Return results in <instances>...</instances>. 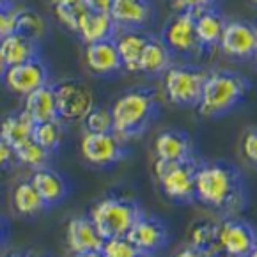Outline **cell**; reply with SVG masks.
I'll list each match as a JSON object with an SVG mask.
<instances>
[{"label": "cell", "instance_id": "obj_1", "mask_svg": "<svg viewBox=\"0 0 257 257\" xmlns=\"http://www.w3.org/2000/svg\"><path fill=\"white\" fill-rule=\"evenodd\" d=\"M195 199L225 218L234 216L246 206L245 183L229 163H201L195 174Z\"/></svg>", "mask_w": 257, "mask_h": 257}, {"label": "cell", "instance_id": "obj_2", "mask_svg": "<svg viewBox=\"0 0 257 257\" xmlns=\"http://www.w3.org/2000/svg\"><path fill=\"white\" fill-rule=\"evenodd\" d=\"M156 96L149 89H132L112 105L113 133L128 140L144 132L156 115Z\"/></svg>", "mask_w": 257, "mask_h": 257}, {"label": "cell", "instance_id": "obj_3", "mask_svg": "<svg viewBox=\"0 0 257 257\" xmlns=\"http://www.w3.org/2000/svg\"><path fill=\"white\" fill-rule=\"evenodd\" d=\"M248 91V82L238 73L215 71L208 73L197 112L202 117H220L231 112Z\"/></svg>", "mask_w": 257, "mask_h": 257}, {"label": "cell", "instance_id": "obj_4", "mask_svg": "<svg viewBox=\"0 0 257 257\" xmlns=\"http://www.w3.org/2000/svg\"><path fill=\"white\" fill-rule=\"evenodd\" d=\"M142 215L139 204L124 197H105L91 208V220L103 239L124 238Z\"/></svg>", "mask_w": 257, "mask_h": 257}, {"label": "cell", "instance_id": "obj_5", "mask_svg": "<svg viewBox=\"0 0 257 257\" xmlns=\"http://www.w3.org/2000/svg\"><path fill=\"white\" fill-rule=\"evenodd\" d=\"M199 163L195 160L163 162L155 160V176L163 195L172 202H192L195 199V174Z\"/></svg>", "mask_w": 257, "mask_h": 257}, {"label": "cell", "instance_id": "obj_6", "mask_svg": "<svg viewBox=\"0 0 257 257\" xmlns=\"http://www.w3.org/2000/svg\"><path fill=\"white\" fill-rule=\"evenodd\" d=\"M208 73L188 64L170 66L163 73V89L170 103L178 106H197Z\"/></svg>", "mask_w": 257, "mask_h": 257}, {"label": "cell", "instance_id": "obj_7", "mask_svg": "<svg viewBox=\"0 0 257 257\" xmlns=\"http://www.w3.org/2000/svg\"><path fill=\"white\" fill-rule=\"evenodd\" d=\"M57 99V115L66 122H83L89 112L96 106L92 89L82 80L69 78L53 85Z\"/></svg>", "mask_w": 257, "mask_h": 257}, {"label": "cell", "instance_id": "obj_8", "mask_svg": "<svg viewBox=\"0 0 257 257\" xmlns=\"http://www.w3.org/2000/svg\"><path fill=\"white\" fill-rule=\"evenodd\" d=\"M83 160L94 167L115 165L124 158V140L113 132L92 133L85 132L80 142Z\"/></svg>", "mask_w": 257, "mask_h": 257}, {"label": "cell", "instance_id": "obj_9", "mask_svg": "<svg viewBox=\"0 0 257 257\" xmlns=\"http://www.w3.org/2000/svg\"><path fill=\"white\" fill-rule=\"evenodd\" d=\"M162 39L174 55H193L202 50L195 31V15L192 11L176 13L163 27Z\"/></svg>", "mask_w": 257, "mask_h": 257}, {"label": "cell", "instance_id": "obj_10", "mask_svg": "<svg viewBox=\"0 0 257 257\" xmlns=\"http://www.w3.org/2000/svg\"><path fill=\"white\" fill-rule=\"evenodd\" d=\"M2 80L13 94L25 98L32 91L50 83V69L41 57H34V59L22 62V64L9 66Z\"/></svg>", "mask_w": 257, "mask_h": 257}, {"label": "cell", "instance_id": "obj_11", "mask_svg": "<svg viewBox=\"0 0 257 257\" xmlns=\"http://www.w3.org/2000/svg\"><path fill=\"white\" fill-rule=\"evenodd\" d=\"M257 245V232L250 223L227 216L218 222V252L234 257H248Z\"/></svg>", "mask_w": 257, "mask_h": 257}, {"label": "cell", "instance_id": "obj_12", "mask_svg": "<svg viewBox=\"0 0 257 257\" xmlns=\"http://www.w3.org/2000/svg\"><path fill=\"white\" fill-rule=\"evenodd\" d=\"M128 241L135 246L137 250L144 253L146 257L160 252L167 245L169 239V231L163 222H160L155 216L142 215L137 218V222L132 225V229L126 234Z\"/></svg>", "mask_w": 257, "mask_h": 257}, {"label": "cell", "instance_id": "obj_13", "mask_svg": "<svg viewBox=\"0 0 257 257\" xmlns=\"http://www.w3.org/2000/svg\"><path fill=\"white\" fill-rule=\"evenodd\" d=\"M220 50L229 57H253L257 48V27L248 22H227L218 43Z\"/></svg>", "mask_w": 257, "mask_h": 257}, {"label": "cell", "instance_id": "obj_14", "mask_svg": "<svg viewBox=\"0 0 257 257\" xmlns=\"http://www.w3.org/2000/svg\"><path fill=\"white\" fill-rule=\"evenodd\" d=\"M83 57H85V64H87L89 71L98 76H112L122 69L121 55H119L113 38L89 43L85 46Z\"/></svg>", "mask_w": 257, "mask_h": 257}, {"label": "cell", "instance_id": "obj_15", "mask_svg": "<svg viewBox=\"0 0 257 257\" xmlns=\"http://www.w3.org/2000/svg\"><path fill=\"white\" fill-rule=\"evenodd\" d=\"M66 241L73 253L101 252L103 236L92 223L91 216H73L66 227Z\"/></svg>", "mask_w": 257, "mask_h": 257}, {"label": "cell", "instance_id": "obj_16", "mask_svg": "<svg viewBox=\"0 0 257 257\" xmlns=\"http://www.w3.org/2000/svg\"><path fill=\"white\" fill-rule=\"evenodd\" d=\"M110 16L117 31L142 29L153 18V6L149 0H113Z\"/></svg>", "mask_w": 257, "mask_h": 257}, {"label": "cell", "instance_id": "obj_17", "mask_svg": "<svg viewBox=\"0 0 257 257\" xmlns=\"http://www.w3.org/2000/svg\"><path fill=\"white\" fill-rule=\"evenodd\" d=\"M155 156L163 162H185L193 158L192 139L179 130H165L155 139Z\"/></svg>", "mask_w": 257, "mask_h": 257}, {"label": "cell", "instance_id": "obj_18", "mask_svg": "<svg viewBox=\"0 0 257 257\" xmlns=\"http://www.w3.org/2000/svg\"><path fill=\"white\" fill-rule=\"evenodd\" d=\"M151 36L146 34L142 29H130V31H117L113 36V41L117 45L119 55H121L122 69L130 73H139L140 57L144 52Z\"/></svg>", "mask_w": 257, "mask_h": 257}, {"label": "cell", "instance_id": "obj_19", "mask_svg": "<svg viewBox=\"0 0 257 257\" xmlns=\"http://www.w3.org/2000/svg\"><path fill=\"white\" fill-rule=\"evenodd\" d=\"M0 57L8 68L31 61L34 57H39V41L15 31L0 39Z\"/></svg>", "mask_w": 257, "mask_h": 257}, {"label": "cell", "instance_id": "obj_20", "mask_svg": "<svg viewBox=\"0 0 257 257\" xmlns=\"http://www.w3.org/2000/svg\"><path fill=\"white\" fill-rule=\"evenodd\" d=\"M76 34L82 38L85 45L103 39H112L117 34V27L113 23L110 13H96V11H85L80 18Z\"/></svg>", "mask_w": 257, "mask_h": 257}, {"label": "cell", "instance_id": "obj_21", "mask_svg": "<svg viewBox=\"0 0 257 257\" xmlns=\"http://www.w3.org/2000/svg\"><path fill=\"white\" fill-rule=\"evenodd\" d=\"M31 183L38 190V193L41 195V199L45 201L46 206H55L59 202H62L69 190L66 179L57 170L48 169V167L34 170Z\"/></svg>", "mask_w": 257, "mask_h": 257}, {"label": "cell", "instance_id": "obj_22", "mask_svg": "<svg viewBox=\"0 0 257 257\" xmlns=\"http://www.w3.org/2000/svg\"><path fill=\"white\" fill-rule=\"evenodd\" d=\"M23 110L34 122H45L50 119H57V99L55 89L52 83L32 91L23 98Z\"/></svg>", "mask_w": 257, "mask_h": 257}, {"label": "cell", "instance_id": "obj_23", "mask_svg": "<svg viewBox=\"0 0 257 257\" xmlns=\"http://www.w3.org/2000/svg\"><path fill=\"white\" fill-rule=\"evenodd\" d=\"M172 57H174V53L170 52L169 46L163 43V39L151 36L144 52H142V57H140L139 73H144L149 76L163 75L172 66Z\"/></svg>", "mask_w": 257, "mask_h": 257}, {"label": "cell", "instance_id": "obj_24", "mask_svg": "<svg viewBox=\"0 0 257 257\" xmlns=\"http://www.w3.org/2000/svg\"><path fill=\"white\" fill-rule=\"evenodd\" d=\"M34 124L36 122L27 115L25 110L11 113L0 122V139L8 146H11V149L15 151L16 148H20L27 140L32 139Z\"/></svg>", "mask_w": 257, "mask_h": 257}, {"label": "cell", "instance_id": "obj_25", "mask_svg": "<svg viewBox=\"0 0 257 257\" xmlns=\"http://www.w3.org/2000/svg\"><path fill=\"white\" fill-rule=\"evenodd\" d=\"M195 31L197 38L201 41L202 48H213V46H218L220 38H222V32L225 29V20L220 13H216L213 8L201 9V11H195Z\"/></svg>", "mask_w": 257, "mask_h": 257}, {"label": "cell", "instance_id": "obj_26", "mask_svg": "<svg viewBox=\"0 0 257 257\" xmlns=\"http://www.w3.org/2000/svg\"><path fill=\"white\" fill-rule=\"evenodd\" d=\"M13 208L22 216H34L41 213L46 204L31 181H22L13 192Z\"/></svg>", "mask_w": 257, "mask_h": 257}, {"label": "cell", "instance_id": "obj_27", "mask_svg": "<svg viewBox=\"0 0 257 257\" xmlns=\"http://www.w3.org/2000/svg\"><path fill=\"white\" fill-rule=\"evenodd\" d=\"M190 246L215 257L218 252V223L201 220L190 229Z\"/></svg>", "mask_w": 257, "mask_h": 257}, {"label": "cell", "instance_id": "obj_28", "mask_svg": "<svg viewBox=\"0 0 257 257\" xmlns=\"http://www.w3.org/2000/svg\"><path fill=\"white\" fill-rule=\"evenodd\" d=\"M15 22H16V31L23 32L29 38L41 41L46 36L48 31V23L43 18L41 13H38L32 8H22L15 11Z\"/></svg>", "mask_w": 257, "mask_h": 257}, {"label": "cell", "instance_id": "obj_29", "mask_svg": "<svg viewBox=\"0 0 257 257\" xmlns=\"http://www.w3.org/2000/svg\"><path fill=\"white\" fill-rule=\"evenodd\" d=\"M32 140L38 142L48 153L57 151V149L61 148L62 140H64V126H62V121L57 117L45 122H36L34 132H32Z\"/></svg>", "mask_w": 257, "mask_h": 257}, {"label": "cell", "instance_id": "obj_30", "mask_svg": "<svg viewBox=\"0 0 257 257\" xmlns=\"http://www.w3.org/2000/svg\"><path fill=\"white\" fill-rule=\"evenodd\" d=\"M50 155L52 153H48L45 148H41V146L38 144V142H34V140H27L25 144H22L20 148L15 149V158L18 160L22 165L29 167V169H43V167H46V163H48L50 160Z\"/></svg>", "mask_w": 257, "mask_h": 257}, {"label": "cell", "instance_id": "obj_31", "mask_svg": "<svg viewBox=\"0 0 257 257\" xmlns=\"http://www.w3.org/2000/svg\"><path fill=\"white\" fill-rule=\"evenodd\" d=\"M83 126H85V132H92V133L113 132L112 110L105 108V106H94L89 112L87 117L83 119Z\"/></svg>", "mask_w": 257, "mask_h": 257}, {"label": "cell", "instance_id": "obj_32", "mask_svg": "<svg viewBox=\"0 0 257 257\" xmlns=\"http://www.w3.org/2000/svg\"><path fill=\"white\" fill-rule=\"evenodd\" d=\"M103 257H146L144 253L137 250L132 243L128 241V238H113V239H105L101 248Z\"/></svg>", "mask_w": 257, "mask_h": 257}, {"label": "cell", "instance_id": "obj_33", "mask_svg": "<svg viewBox=\"0 0 257 257\" xmlns=\"http://www.w3.org/2000/svg\"><path fill=\"white\" fill-rule=\"evenodd\" d=\"M243 155L253 167H257V128L248 130L243 137Z\"/></svg>", "mask_w": 257, "mask_h": 257}, {"label": "cell", "instance_id": "obj_34", "mask_svg": "<svg viewBox=\"0 0 257 257\" xmlns=\"http://www.w3.org/2000/svg\"><path fill=\"white\" fill-rule=\"evenodd\" d=\"M172 8L176 11H201V9H208L215 6L216 0H170Z\"/></svg>", "mask_w": 257, "mask_h": 257}, {"label": "cell", "instance_id": "obj_35", "mask_svg": "<svg viewBox=\"0 0 257 257\" xmlns=\"http://www.w3.org/2000/svg\"><path fill=\"white\" fill-rule=\"evenodd\" d=\"M16 31L15 9H0V39Z\"/></svg>", "mask_w": 257, "mask_h": 257}, {"label": "cell", "instance_id": "obj_36", "mask_svg": "<svg viewBox=\"0 0 257 257\" xmlns=\"http://www.w3.org/2000/svg\"><path fill=\"white\" fill-rule=\"evenodd\" d=\"M13 158H15V151L11 149V146H8L4 140L0 139V172L8 169Z\"/></svg>", "mask_w": 257, "mask_h": 257}, {"label": "cell", "instance_id": "obj_37", "mask_svg": "<svg viewBox=\"0 0 257 257\" xmlns=\"http://www.w3.org/2000/svg\"><path fill=\"white\" fill-rule=\"evenodd\" d=\"M113 0H83V4L89 11H96V13H110Z\"/></svg>", "mask_w": 257, "mask_h": 257}, {"label": "cell", "instance_id": "obj_38", "mask_svg": "<svg viewBox=\"0 0 257 257\" xmlns=\"http://www.w3.org/2000/svg\"><path fill=\"white\" fill-rule=\"evenodd\" d=\"M174 257H211V255H208V253L201 252V250H197V248H193V246L188 245V246H185L183 250H179Z\"/></svg>", "mask_w": 257, "mask_h": 257}, {"label": "cell", "instance_id": "obj_39", "mask_svg": "<svg viewBox=\"0 0 257 257\" xmlns=\"http://www.w3.org/2000/svg\"><path fill=\"white\" fill-rule=\"evenodd\" d=\"M52 8H62V6H80L83 4V0H50Z\"/></svg>", "mask_w": 257, "mask_h": 257}, {"label": "cell", "instance_id": "obj_40", "mask_svg": "<svg viewBox=\"0 0 257 257\" xmlns=\"http://www.w3.org/2000/svg\"><path fill=\"white\" fill-rule=\"evenodd\" d=\"M6 232H8V225H6L4 218L0 216V245L4 243V239H6Z\"/></svg>", "mask_w": 257, "mask_h": 257}, {"label": "cell", "instance_id": "obj_41", "mask_svg": "<svg viewBox=\"0 0 257 257\" xmlns=\"http://www.w3.org/2000/svg\"><path fill=\"white\" fill-rule=\"evenodd\" d=\"M75 257H103L101 252H85V253H75Z\"/></svg>", "mask_w": 257, "mask_h": 257}, {"label": "cell", "instance_id": "obj_42", "mask_svg": "<svg viewBox=\"0 0 257 257\" xmlns=\"http://www.w3.org/2000/svg\"><path fill=\"white\" fill-rule=\"evenodd\" d=\"M15 0H0V9H11V4Z\"/></svg>", "mask_w": 257, "mask_h": 257}, {"label": "cell", "instance_id": "obj_43", "mask_svg": "<svg viewBox=\"0 0 257 257\" xmlns=\"http://www.w3.org/2000/svg\"><path fill=\"white\" fill-rule=\"evenodd\" d=\"M6 69H8V66H6V62L2 61V57H0V80H2V76H4Z\"/></svg>", "mask_w": 257, "mask_h": 257}, {"label": "cell", "instance_id": "obj_44", "mask_svg": "<svg viewBox=\"0 0 257 257\" xmlns=\"http://www.w3.org/2000/svg\"><path fill=\"white\" fill-rule=\"evenodd\" d=\"M248 257H257V245H255V248L252 250V252H250V255Z\"/></svg>", "mask_w": 257, "mask_h": 257}, {"label": "cell", "instance_id": "obj_45", "mask_svg": "<svg viewBox=\"0 0 257 257\" xmlns=\"http://www.w3.org/2000/svg\"><path fill=\"white\" fill-rule=\"evenodd\" d=\"M8 257H23V255H20V253H13V255H8Z\"/></svg>", "mask_w": 257, "mask_h": 257}, {"label": "cell", "instance_id": "obj_46", "mask_svg": "<svg viewBox=\"0 0 257 257\" xmlns=\"http://www.w3.org/2000/svg\"><path fill=\"white\" fill-rule=\"evenodd\" d=\"M253 59L257 61V48H255V52H253Z\"/></svg>", "mask_w": 257, "mask_h": 257}, {"label": "cell", "instance_id": "obj_47", "mask_svg": "<svg viewBox=\"0 0 257 257\" xmlns=\"http://www.w3.org/2000/svg\"><path fill=\"white\" fill-rule=\"evenodd\" d=\"M252 2H255V4H257V0H252Z\"/></svg>", "mask_w": 257, "mask_h": 257}]
</instances>
